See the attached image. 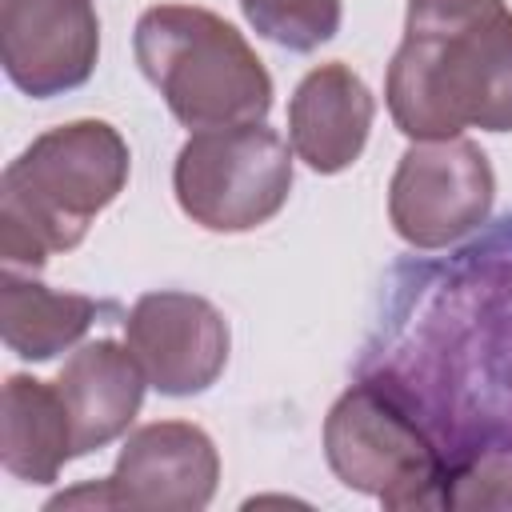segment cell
I'll list each match as a JSON object with an SVG mask.
<instances>
[{
	"mask_svg": "<svg viewBox=\"0 0 512 512\" xmlns=\"http://www.w3.org/2000/svg\"><path fill=\"white\" fill-rule=\"evenodd\" d=\"M384 100L408 140H448L464 128L512 132V8L408 0Z\"/></svg>",
	"mask_w": 512,
	"mask_h": 512,
	"instance_id": "cell-1",
	"label": "cell"
},
{
	"mask_svg": "<svg viewBox=\"0 0 512 512\" xmlns=\"http://www.w3.org/2000/svg\"><path fill=\"white\" fill-rule=\"evenodd\" d=\"M132 152L108 120H68L40 132L0 180V256L8 268H44L72 252L92 220L124 192Z\"/></svg>",
	"mask_w": 512,
	"mask_h": 512,
	"instance_id": "cell-2",
	"label": "cell"
},
{
	"mask_svg": "<svg viewBox=\"0 0 512 512\" xmlns=\"http://www.w3.org/2000/svg\"><path fill=\"white\" fill-rule=\"evenodd\" d=\"M136 64L168 112L192 128L264 124L272 76L252 44L200 4H152L136 20Z\"/></svg>",
	"mask_w": 512,
	"mask_h": 512,
	"instance_id": "cell-3",
	"label": "cell"
},
{
	"mask_svg": "<svg viewBox=\"0 0 512 512\" xmlns=\"http://www.w3.org/2000/svg\"><path fill=\"white\" fill-rule=\"evenodd\" d=\"M324 456L336 480L352 492L380 500L384 508H432L444 504V464L380 380L352 384L324 420Z\"/></svg>",
	"mask_w": 512,
	"mask_h": 512,
	"instance_id": "cell-4",
	"label": "cell"
},
{
	"mask_svg": "<svg viewBox=\"0 0 512 512\" xmlns=\"http://www.w3.org/2000/svg\"><path fill=\"white\" fill-rule=\"evenodd\" d=\"M292 156L268 124L192 132L172 164L176 204L208 232H252L288 204Z\"/></svg>",
	"mask_w": 512,
	"mask_h": 512,
	"instance_id": "cell-5",
	"label": "cell"
},
{
	"mask_svg": "<svg viewBox=\"0 0 512 512\" xmlns=\"http://www.w3.org/2000/svg\"><path fill=\"white\" fill-rule=\"evenodd\" d=\"M496 200V172L476 140H416L388 184V220L412 248H448L480 228Z\"/></svg>",
	"mask_w": 512,
	"mask_h": 512,
	"instance_id": "cell-6",
	"label": "cell"
},
{
	"mask_svg": "<svg viewBox=\"0 0 512 512\" xmlns=\"http://www.w3.org/2000/svg\"><path fill=\"white\" fill-rule=\"evenodd\" d=\"M124 344L160 396H200L228 364V320L196 292H144L124 320Z\"/></svg>",
	"mask_w": 512,
	"mask_h": 512,
	"instance_id": "cell-7",
	"label": "cell"
},
{
	"mask_svg": "<svg viewBox=\"0 0 512 512\" xmlns=\"http://www.w3.org/2000/svg\"><path fill=\"white\" fill-rule=\"evenodd\" d=\"M100 16L92 0H0V60L32 96H64L96 72Z\"/></svg>",
	"mask_w": 512,
	"mask_h": 512,
	"instance_id": "cell-8",
	"label": "cell"
},
{
	"mask_svg": "<svg viewBox=\"0 0 512 512\" xmlns=\"http://www.w3.org/2000/svg\"><path fill=\"white\" fill-rule=\"evenodd\" d=\"M108 480L112 508L136 512H200L216 496L220 452L200 424L156 420L136 428Z\"/></svg>",
	"mask_w": 512,
	"mask_h": 512,
	"instance_id": "cell-9",
	"label": "cell"
},
{
	"mask_svg": "<svg viewBox=\"0 0 512 512\" xmlns=\"http://www.w3.org/2000/svg\"><path fill=\"white\" fill-rule=\"evenodd\" d=\"M376 100L360 72L340 60L312 68L288 100V144L320 176L352 168L368 144Z\"/></svg>",
	"mask_w": 512,
	"mask_h": 512,
	"instance_id": "cell-10",
	"label": "cell"
},
{
	"mask_svg": "<svg viewBox=\"0 0 512 512\" xmlns=\"http://www.w3.org/2000/svg\"><path fill=\"white\" fill-rule=\"evenodd\" d=\"M52 384L72 420V452L88 456L128 432L144 404L148 376L128 344L88 340L64 360Z\"/></svg>",
	"mask_w": 512,
	"mask_h": 512,
	"instance_id": "cell-11",
	"label": "cell"
},
{
	"mask_svg": "<svg viewBox=\"0 0 512 512\" xmlns=\"http://www.w3.org/2000/svg\"><path fill=\"white\" fill-rule=\"evenodd\" d=\"M76 460L72 420L56 392L36 376H8L0 396V464L24 484H52L60 468Z\"/></svg>",
	"mask_w": 512,
	"mask_h": 512,
	"instance_id": "cell-12",
	"label": "cell"
},
{
	"mask_svg": "<svg viewBox=\"0 0 512 512\" xmlns=\"http://www.w3.org/2000/svg\"><path fill=\"white\" fill-rule=\"evenodd\" d=\"M96 300L80 292H56L16 268L4 272L0 288V332L8 352L20 360H52L56 352L84 340L96 320Z\"/></svg>",
	"mask_w": 512,
	"mask_h": 512,
	"instance_id": "cell-13",
	"label": "cell"
},
{
	"mask_svg": "<svg viewBox=\"0 0 512 512\" xmlns=\"http://www.w3.org/2000/svg\"><path fill=\"white\" fill-rule=\"evenodd\" d=\"M240 8L256 36L288 52H316L340 32L344 20L340 0H240Z\"/></svg>",
	"mask_w": 512,
	"mask_h": 512,
	"instance_id": "cell-14",
	"label": "cell"
},
{
	"mask_svg": "<svg viewBox=\"0 0 512 512\" xmlns=\"http://www.w3.org/2000/svg\"><path fill=\"white\" fill-rule=\"evenodd\" d=\"M444 504H484V508H508L512 504V456H488L476 468L456 476V488L444 492Z\"/></svg>",
	"mask_w": 512,
	"mask_h": 512,
	"instance_id": "cell-15",
	"label": "cell"
}]
</instances>
